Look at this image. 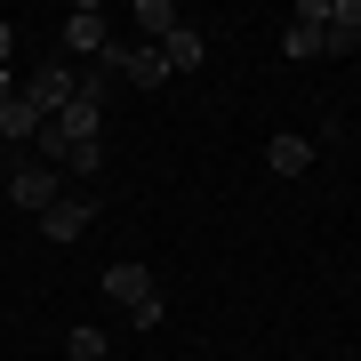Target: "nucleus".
<instances>
[{
  "instance_id": "nucleus-1",
  "label": "nucleus",
  "mask_w": 361,
  "mask_h": 361,
  "mask_svg": "<svg viewBox=\"0 0 361 361\" xmlns=\"http://www.w3.org/2000/svg\"><path fill=\"white\" fill-rule=\"evenodd\" d=\"M97 137H104V104H89V97H73L65 113H49V121H40V153H49V161L89 153Z\"/></svg>"
},
{
  "instance_id": "nucleus-2",
  "label": "nucleus",
  "mask_w": 361,
  "mask_h": 361,
  "mask_svg": "<svg viewBox=\"0 0 361 361\" xmlns=\"http://www.w3.org/2000/svg\"><path fill=\"white\" fill-rule=\"evenodd\" d=\"M104 297L129 313V329H161V289H153V273H145L137 257H121L113 273H104Z\"/></svg>"
},
{
  "instance_id": "nucleus-3",
  "label": "nucleus",
  "mask_w": 361,
  "mask_h": 361,
  "mask_svg": "<svg viewBox=\"0 0 361 361\" xmlns=\"http://www.w3.org/2000/svg\"><path fill=\"white\" fill-rule=\"evenodd\" d=\"M65 49H80V56H104V49H113V16H104L97 0H80V8L65 16Z\"/></svg>"
},
{
  "instance_id": "nucleus-4",
  "label": "nucleus",
  "mask_w": 361,
  "mask_h": 361,
  "mask_svg": "<svg viewBox=\"0 0 361 361\" xmlns=\"http://www.w3.org/2000/svg\"><path fill=\"white\" fill-rule=\"evenodd\" d=\"M8 201L32 209V217H49V209H56V169H49V161H25V169L8 177Z\"/></svg>"
},
{
  "instance_id": "nucleus-5",
  "label": "nucleus",
  "mask_w": 361,
  "mask_h": 361,
  "mask_svg": "<svg viewBox=\"0 0 361 361\" xmlns=\"http://www.w3.org/2000/svg\"><path fill=\"white\" fill-rule=\"evenodd\" d=\"M25 97L40 104V113H65V104L80 97V73H65V65H40V73L25 80Z\"/></svg>"
},
{
  "instance_id": "nucleus-6",
  "label": "nucleus",
  "mask_w": 361,
  "mask_h": 361,
  "mask_svg": "<svg viewBox=\"0 0 361 361\" xmlns=\"http://www.w3.org/2000/svg\"><path fill=\"white\" fill-rule=\"evenodd\" d=\"M89 225H97V201H80V193H56V209L40 217V233H49V241H80Z\"/></svg>"
},
{
  "instance_id": "nucleus-7",
  "label": "nucleus",
  "mask_w": 361,
  "mask_h": 361,
  "mask_svg": "<svg viewBox=\"0 0 361 361\" xmlns=\"http://www.w3.org/2000/svg\"><path fill=\"white\" fill-rule=\"evenodd\" d=\"M40 121H49V113H40L25 89H16L8 104H0V145H40Z\"/></svg>"
},
{
  "instance_id": "nucleus-8",
  "label": "nucleus",
  "mask_w": 361,
  "mask_h": 361,
  "mask_svg": "<svg viewBox=\"0 0 361 361\" xmlns=\"http://www.w3.org/2000/svg\"><path fill=\"white\" fill-rule=\"evenodd\" d=\"M161 65H169V73H201V65H209V40H201L193 25H177V32L161 40Z\"/></svg>"
},
{
  "instance_id": "nucleus-9",
  "label": "nucleus",
  "mask_w": 361,
  "mask_h": 361,
  "mask_svg": "<svg viewBox=\"0 0 361 361\" xmlns=\"http://www.w3.org/2000/svg\"><path fill=\"white\" fill-rule=\"evenodd\" d=\"M265 169H273V177H305V169H313V145L297 137V129H281V137L265 145Z\"/></svg>"
},
{
  "instance_id": "nucleus-10",
  "label": "nucleus",
  "mask_w": 361,
  "mask_h": 361,
  "mask_svg": "<svg viewBox=\"0 0 361 361\" xmlns=\"http://www.w3.org/2000/svg\"><path fill=\"white\" fill-rule=\"evenodd\" d=\"M129 25H137V32H145V40L161 49V40L177 32V8H169V0H137V8H129Z\"/></svg>"
},
{
  "instance_id": "nucleus-11",
  "label": "nucleus",
  "mask_w": 361,
  "mask_h": 361,
  "mask_svg": "<svg viewBox=\"0 0 361 361\" xmlns=\"http://www.w3.org/2000/svg\"><path fill=\"white\" fill-rule=\"evenodd\" d=\"M121 73H129L137 89H161V80H169V65H161V49H129V40H121Z\"/></svg>"
},
{
  "instance_id": "nucleus-12",
  "label": "nucleus",
  "mask_w": 361,
  "mask_h": 361,
  "mask_svg": "<svg viewBox=\"0 0 361 361\" xmlns=\"http://www.w3.org/2000/svg\"><path fill=\"white\" fill-rule=\"evenodd\" d=\"M65 353H73V361H104V353H113V337H104V329H73Z\"/></svg>"
},
{
  "instance_id": "nucleus-13",
  "label": "nucleus",
  "mask_w": 361,
  "mask_h": 361,
  "mask_svg": "<svg viewBox=\"0 0 361 361\" xmlns=\"http://www.w3.org/2000/svg\"><path fill=\"white\" fill-rule=\"evenodd\" d=\"M322 32H329V25H289L281 49H289V56H322Z\"/></svg>"
},
{
  "instance_id": "nucleus-14",
  "label": "nucleus",
  "mask_w": 361,
  "mask_h": 361,
  "mask_svg": "<svg viewBox=\"0 0 361 361\" xmlns=\"http://www.w3.org/2000/svg\"><path fill=\"white\" fill-rule=\"evenodd\" d=\"M8 49H16V32H8V25H0V65H8Z\"/></svg>"
},
{
  "instance_id": "nucleus-15",
  "label": "nucleus",
  "mask_w": 361,
  "mask_h": 361,
  "mask_svg": "<svg viewBox=\"0 0 361 361\" xmlns=\"http://www.w3.org/2000/svg\"><path fill=\"white\" fill-rule=\"evenodd\" d=\"M8 97H16V80H8V65H0V104H8Z\"/></svg>"
},
{
  "instance_id": "nucleus-16",
  "label": "nucleus",
  "mask_w": 361,
  "mask_h": 361,
  "mask_svg": "<svg viewBox=\"0 0 361 361\" xmlns=\"http://www.w3.org/2000/svg\"><path fill=\"white\" fill-rule=\"evenodd\" d=\"M0 161H8V153H0Z\"/></svg>"
}]
</instances>
